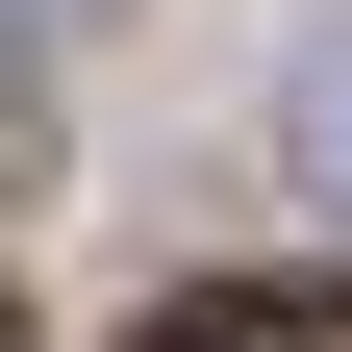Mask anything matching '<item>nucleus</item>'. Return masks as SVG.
Instances as JSON below:
<instances>
[{"instance_id": "obj_1", "label": "nucleus", "mask_w": 352, "mask_h": 352, "mask_svg": "<svg viewBox=\"0 0 352 352\" xmlns=\"http://www.w3.org/2000/svg\"><path fill=\"white\" fill-rule=\"evenodd\" d=\"M126 352H352V277H227L176 327H126Z\"/></svg>"}, {"instance_id": "obj_2", "label": "nucleus", "mask_w": 352, "mask_h": 352, "mask_svg": "<svg viewBox=\"0 0 352 352\" xmlns=\"http://www.w3.org/2000/svg\"><path fill=\"white\" fill-rule=\"evenodd\" d=\"M277 126H302V176L352 201V25H302V76H277Z\"/></svg>"}, {"instance_id": "obj_3", "label": "nucleus", "mask_w": 352, "mask_h": 352, "mask_svg": "<svg viewBox=\"0 0 352 352\" xmlns=\"http://www.w3.org/2000/svg\"><path fill=\"white\" fill-rule=\"evenodd\" d=\"M0 25H101V0H0Z\"/></svg>"}]
</instances>
